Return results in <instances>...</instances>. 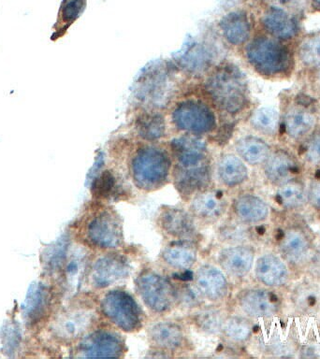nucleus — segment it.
Listing matches in <instances>:
<instances>
[{
    "label": "nucleus",
    "instance_id": "35",
    "mask_svg": "<svg viewBox=\"0 0 320 359\" xmlns=\"http://www.w3.org/2000/svg\"><path fill=\"white\" fill-rule=\"evenodd\" d=\"M213 55L210 50L202 45H196L185 55L182 64L189 72H199L209 67Z\"/></svg>",
    "mask_w": 320,
    "mask_h": 359
},
{
    "label": "nucleus",
    "instance_id": "42",
    "mask_svg": "<svg viewBox=\"0 0 320 359\" xmlns=\"http://www.w3.org/2000/svg\"><path fill=\"white\" fill-rule=\"evenodd\" d=\"M308 202L316 209L320 210V177L311 182L308 191Z\"/></svg>",
    "mask_w": 320,
    "mask_h": 359
},
{
    "label": "nucleus",
    "instance_id": "21",
    "mask_svg": "<svg viewBox=\"0 0 320 359\" xmlns=\"http://www.w3.org/2000/svg\"><path fill=\"white\" fill-rule=\"evenodd\" d=\"M191 210L202 220L213 221L226 212L227 202L223 195L215 191H204L196 194L191 202Z\"/></svg>",
    "mask_w": 320,
    "mask_h": 359
},
{
    "label": "nucleus",
    "instance_id": "23",
    "mask_svg": "<svg viewBox=\"0 0 320 359\" xmlns=\"http://www.w3.org/2000/svg\"><path fill=\"white\" fill-rule=\"evenodd\" d=\"M220 27L224 38L232 45L246 43L251 35L248 16L243 11H233L227 14L222 19Z\"/></svg>",
    "mask_w": 320,
    "mask_h": 359
},
{
    "label": "nucleus",
    "instance_id": "19",
    "mask_svg": "<svg viewBox=\"0 0 320 359\" xmlns=\"http://www.w3.org/2000/svg\"><path fill=\"white\" fill-rule=\"evenodd\" d=\"M148 339L156 349L175 351L184 344L185 334L176 323L159 322L149 328Z\"/></svg>",
    "mask_w": 320,
    "mask_h": 359
},
{
    "label": "nucleus",
    "instance_id": "38",
    "mask_svg": "<svg viewBox=\"0 0 320 359\" xmlns=\"http://www.w3.org/2000/svg\"><path fill=\"white\" fill-rule=\"evenodd\" d=\"M92 193L98 198H106L114 192L116 187L115 176L112 171L105 170L100 174L92 185Z\"/></svg>",
    "mask_w": 320,
    "mask_h": 359
},
{
    "label": "nucleus",
    "instance_id": "41",
    "mask_svg": "<svg viewBox=\"0 0 320 359\" xmlns=\"http://www.w3.org/2000/svg\"><path fill=\"white\" fill-rule=\"evenodd\" d=\"M305 156L310 164H320V130L314 132L309 137L305 148Z\"/></svg>",
    "mask_w": 320,
    "mask_h": 359
},
{
    "label": "nucleus",
    "instance_id": "25",
    "mask_svg": "<svg viewBox=\"0 0 320 359\" xmlns=\"http://www.w3.org/2000/svg\"><path fill=\"white\" fill-rule=\"evenodd\" d=\"M239 156L252 165L264 164L272 153L268 143L260 137L247 136L236 143Z\"/></svg>",
    "mask_w": 320,
    "mask_h": 359
},
{
    "label": "nucleus",
    "instance_id": "6",
    "mask_svg": "<svg viewBox=\"0 0 320 359\" xmlns=\"http://www.w3.org/2000/svg\"><path fill=\"white\" fill-rule=\"evenodd\" d=\"M97 316L86 306H72L65 309L53 319L51 331L59 341L73 342L86 336L94 325Z\"/></svg>",
    "mask_w": 320,
    "mask_h": 359
},
{
    "label": "nucleus",
    "instance_id": "16",
    "mask_svg": "<svg viewBox=\"0 0 320 359\" xmlns=\"http://www.w3.org/2000/svg\"><path fill=\"white\" fill-rule=\"evenodd\" d=\"M171 151L182 167L201 165L207 162V147L204 140L195 137H180L171 142Z\"/></svg>",
    "mask_w": 320,
    "mask_h": 359
},
{
    "label": "nucleus",
    "instance_id": "39",
    "mask_svg": "<svg viewBox=\"0 0 320 359\" xmlns=\"http://www.w3.org/2000/svg\"><path fill=\"white\" fill-rule=\"evenodd\" d=\"M86 0H66L61 8V21L64 24H72L83 13Z\"/></svg>",
    "mask_w": 320,
    "mask_h": 359
},
{
    "label": "nucleus",
    "instance_id": "26",
    "mask_svg": "<svg viewBox=\"0 0 320 359\" xmlns=\"http://www.w3.org/2000/svg\"><path fill=\"white\" fill-rule=\"evenodd\" d=\"M218 173L222 184L229 187L243 184L248 177L246 165L233 154H226L219 160Z\"/></svg>",
    "mask_w": 320,
    "mask_h": 359
},
{
    "label": "nucleus",
    "instance_id": "10",
    "mask_svg": "<svg viewBox=\"0 0 320 359\" xmlns=\"http://www.w3.org/2000/svg\"><path fill=\"white\" fill-rule=\"evenodd\" d=\"M131 265L128 259L120 255H103L95 260L91 269L92 285L97 288H106L129 274Z\"/></svg>",
    "mask_w": 320,
    "mask_h": 359
},
{
    "label": "nucleus",
    "instance_id": "11",
    "mask_svg": "<svg viewBox=\"0 0 320 359\" xmlns=\"http://www.w3.org/2000/svg\"><path fill=\"white\" fill-rule=\"evenodd\" d=\"M159 224L163 232L177 241H188L196 237L195 221L189 213L180 208L163 209L159 216Z\"/></svg>",
    "mask_w": 320,
    "mask_h": 359
},
{
    "label": "nucleus",
    "instance_id": "4",
    "mask_svg": "<svg viewBox=\"0 0 320 359\" xmlns=\"http://www.w3.org/2000/svg\"><path fill=\"white\" fill-rule=\"evenodd\" d=\"M103 316L115 327L126 332L139 330L142 311L131 294L122 289L108 292L100 302Z\"/></svg>",
    "mask_w": 320,
    "mask_h": 359
},
{
    "label": "nucleus",
    "instance_id": "33",
    "mask_svg": "<svg viewBox=\"0 0 320 359\" xmlns=\"http://www.w3.org/2000/svg\"><path fill=\"white\" fill-rule=\"evenodd\" d=\"M88 255L84 250L74 252L66 266V279L70 287L77 288L87 269Z\"/></svg>",
    "mask_w": 320,
    "mask_h": 359
},
{
    "label": "nucleus",
    "instance_id": "36",
    "mask_svg": "<svg viewBox=\"0 0 320 359\" xmlns=\"http://www.w3.org/2000/svg\"><path fill=\"white\" fill-rule=\"evenodd\" d=\"M223 331L225 335L233 341L244 342L251 336L252 325L246 319L232 317L225 322Z\"/></svg>",
    "mask_w": 320,
    "mask_h": 359
},
{
    "label": "nucleus",
    "instance_id": "40",
    "mask_svg": "<svg viewBox=\"0 0 320 359\" xmlns=\"http://www.w3.org/2000/svg\"><path fill=\"white\" fill-rule=\"evenodd\" d=\"M218 233L221 241L229 243H241L246 238V230L237 224H225L219 229Z\"/></svg>",
    "mask_w": 320,
    "mask_h": 359
},
{
    "label": "nucleus",
    "instance_id": "32",
    "mask_svg": "<svg viewBox=\"0 0 320 359\" xmlns=\"http://www.w3.org/2000/svg\"><path fill=\"white\" fill-rule=\"evenodd\" d=\"M300 63L307 69L320 67V33L311 34L302 39L298 49Z\"/></svg>",
    "mask_w": 320,
    "mask_h": 359
},
{
    "label": "nucleus",
    "instance_id": "9",
    "mask_svg": "<svg viewBox=\"0 0 320 359\" xmlns=\"http://www.w3.org/2000/svg\"><path fill=\"white\" fill-rule=\"evenodd\" d=\"M124 349L125 344L118 334L97 330L84 337L78 345L77 353L81 358H119Z\"/></svg>",
    "mask_w": 320,
    "mask_h": 359
},
{
    "label": "nucleus",
    "instance_id": "13",
    "mask_svg": "<svg viewBox=\"0 0 320 359\" xmlns=\"http://www.w3.org/2000/svg\"><path fill=\"white\" fill-rule=\"evenodd\" d=\"M261 22L269 36L282 41L296 38L300 31L297 19L283 8L275 6L267 8Z\"/></svg>",
    "mask_w": 320,
    "mask_h": 359
},
{
    "label": "nucleus",
    "instance_id": "12",
    "mask_svg": "<svg viewBox=\"0 0 320 359\" xmlns=\"http://www.w3.org/2000/svg\"><path fill=\"white\" fill-rule=\"evenodd\" d=\"M317 121L319 117L310 107L292 104L284 114V129L289 139L299 140L313 133Z\"/></svg>",
    "mask_w": 320,
    "mask_h": 359
},
{
    "label": "nucleus",
    "instance_id": "2",
    "mask_svg": "<svg viewBox=\"0 0 320 359\" xmlns=\"http://www.w3.org/2000/svg\"><path fill=\"white\" fill-rule=\"evenodd\" d=\"M247 61L260 74L282 77L293 67V55L282 41L260 36L252 39L246 48Z\"/></svg>",
    "mask_w": 320,
    "mask_h": 359
},
{
    "label": "nucleus",
    "instance_id": "7",
    "mask_svg": "<svg viewBox=\"0 0 320 359\" xmlns=\"http://www.w3.org/2000/svg\"><path fill=\"white\" fill-rule=\"evenodd\" d=\"M86 238L91 245L98 248H118L123 243L122 224L114 212L100 210L87 222Z\"/></svg>",
    "mask_w": 320,
    "mask_h": 359
},
{
    "label": "nucleus",
    "instance_id": "15",
    "mask_svg": "<svg viewBox=\"0 0 320 359\" xmlns=\"http://www.w3.org/2000/svg\"><path fill=\"white\" fill-rule=\"evenodd\" d=\"M196 285L202 296L218 302L224 299L229 293V283L221 271L215 266H201L196 274Z\"/></svg>",
    "mask_w": 320,
    "mask_h": 359
},
{
    "label": "nucleus",
    "instance_id": "30",
    "mask_svg": "<svg viewBox=\"0 0 320 359\" xmlns=\"http://www.w3.org/2000/svg\"><path fill=\"white\" fill-rule=\"evenodd\" d=\"M250 122L255 130L272 136L279 128L280 114L274 107H261L253 112Z\"/></svg>",
    "mask_w": 320,
    "mask_h": 359
},
{
    "label": "nucleus",
    "instance_id": "34",
    "mask_svg": "<svg viewBox=\"0 0 320 359\" xmlns=\"http://www.w3.org/2000/svg\"><path fill=\"white\" fill-rule=\"evenodd\" d=\"M194 323L196 327L210 334H218L223 331L226 320L223 313L215 309H206L199 311L194 316Z\"/></svg>",
    "mask_w": 320,
    "mask_h": 359
},
{
    "label": "nucleus",
    "instance_id": "1",
    "mask_svg": "<svg viewBox=\"0 0 320 359\" xmlns=\"http://www.w3.org/2000/svg\"><path fill=\"white\" fill-rule=\"evenodd\" d=\"M205 91L218 108L229 114L243 111L248 102L246 77L235 65L218 67L207 79Z\"/></svg>",
    "mask_w": 320,
    "mask_h": 359
},
{
    "label": "nucleus",
    "instance_id": "3",
    "mask_svg": "<svg viewBox=\"0 0 320 359\" xmlns=\"http://www.w3.org/2000/svg\"><path fill=\"white\" fill-rule=\"evenodd\" d=\"M171 159L167 151L156 146H145L131 162L132 177L140 189H157L167 182Z\"/></svg>",
    "mask_w": 320,
    "mask_h": 359
},
{
    "label": "nucleus",
    "instance_id": "5",
    "mask_svg": "<svg viewBox=\"0 0 320 359\" xmlns=\"http://www.w3.org/2000/svg\"><path fill=\"white\" fill-rule=\"evenodd\" d=\"M136 285L140 299L154 313H168L175 305V287L161 274L154 271H143L138 277Z\"/></svg>",
    "mask_w": 320,
    "mask_h": 359
},
{
    "label": "nucleus",
    "instance_id": "8",
    "mask_svg": "<svg viewBox=\"0 0 320 359\" xmlns=\"http://www.w3.org/2000/svg\"><path fill=\"white\" fill-rule=\"evenodd\" d=\"M173 122L176 128L194 134L209 133L215 128L212 109L198 100H187L173 109Z\"/></svg>",
    "mask_w": 320,
    "mask_h": 359
},
{
    "label": "nucleus",
    "instance_id": "18",
    "mask_svg": "<svg viewBox=\"0 0 320 359\" xmlns=\"http://www.w3.org/2000/svg\"><path fill=\"white\" fill-rule=\"evenodd\" d=\"M255 252L247 246H233L224 249L218 257L222 269L230 275L243 277L252 269Z\"/></svg>",
    "mask_w": 320,
    "mask_h": 359
},
{
    "label": "nucleus",
    "instance_id": "37",
    "mask_svg": "<svg viewBox=\"0 0 320 359\" xmlns=\"http://www.w3.org/2000/svg\"><path fill=\"white\" fill-rule=\"evenodd\" d=\"M175 292L177 302L185 308L199 307L204 297L196 285L190 283H182V285L175 289Z\"/></svg>",
    "mask_w": 320,
    "mask_h": 359
},
{
    "label": "nucleus",
    "instance_id": "27",
    "mask_svg": "<svg viewBox=\"0 0 320 359\" xmlns=\"http://www.w3.org/2000/svg\"><path fill=\"white\" fill-rule=\"evenodd\" d=\"M162 259L168 266L176 269H190L196 260V250L187 241L171 244L163 250Z\"/></svg>",
    "mask_w": 320,
    "mask_h": 359
},
{
    "label": "nucleus",
    "instance_id": "43",
    "mask_svg": "<svg viewBox=\"0 0 320 359\" xmlns=\"http://www.w3.org/2000/svg\"><path fill=\"white\" fill-rule=\"evenodd\" d=\"M312 8L320 13V0H311Z\"/></svg>",
    "mask_w": 320,
    "mask_h": 359
},
{
    "label": "nucleus",
    "instance_id": "31",
    "mask_svg": "<svg viewBox=\"0 0 320 359\" xmlns=\"http://www.w3.org/2000/svg\"><path fill=\"white\" fill-rule=\"evenodd\" d=\"M138 134L146 140H156L165 135V120L161 114H145L137 119Z\"/></svg>",
    "mask_w": 320,
    "mask_h": 359
},
{
    "label": "nucleus",
    "instance_id": "17",
    "mask_svg": "<svg viewBox=\"0 0 320 359\" xmlns=\"http://www.w3.org/2000/svg\"><path fill=\"white\" fill-rule=\"evenodd\" d=\"M264 164L267 179L278 187L291 181L299 172L294 157L284 150L272 151Z\"/></svg>",
    "mask_w": 320,
    "mask_h": 359
},
{
    "label": "nucleus",
    "instance_id": "22",
    "mask_svg": "<svg viewBox=\"0 0 320 359\" xmlns=\"http://www.w3.org/2000/svg\"><path fill=\"white\" fill-rule=\"evenodd\" d=\"M255 271L258 280L271 287L283 285L288 279L285 263L274 255H265L258 258Z\"/></svg>",
    "mask_w": 320,
    "mask_h": 359
},
{
    "label": "nucleus",
    "instance_id": "24",
    "mask_svg": "<svg viewBox=\"0 0 320 359\" xmlns=\"http://www.w3.org/2000/svg\"><path fill=\"white\" fill-rule=\"evenodd\" d=\"M235 215L244 223L255 224L265 220L268 217V205L253 195H244L236 199L233 205Z\"/></svg>",
    "mask_w": 320,
    "mask_h": 359
},
{
    "label": "nucleus",
    "instance_id": "29",
    "mask_svg": "<svg viewBox=\"0 0 320 359\" xmlns=\"http://www.w3.org/2000/svg\"><path fill=\"white\" fill-rule=\"evenodd\" d=\"M277 199L280 204L288 209H298L307 203L308 192L302 182L292 179L279 185Z\"/></svg>",
    "mask_w": 320,
    "mask_h": 359
},
{
    "label": "nucleus",
    "instance_id": "14",
    "mask_svg": "<svg viewBox=\"0 0 320 359\" xmlns=\"http://www.w3.org/2000/svg\"><path fill=\"white\" fill-rule=\"evenodd\" d=\"M174 184L182 196H191L209 184L211 170L209 163L182 167L176 165L173 172Z\"/></svg>",
    "mask_w": 320,
    "mask_h": 359
},
{
    "label": "nucleus",
    "instance_id": "28",
    "mask_svg": "<svg viewBox=\"0 0 320 359\" xmlns=\"http://www.w3.org/2000/svg\"><path fill=\"white\" fill-rule=\"evenodd\" d=\"M309 241L305 233L300 230L291 229L286 232L281 243V251L284 257L291 262L302 261L307 255Z\"/></svg>",
    "mask_w": 320,
    "mask_h": 359
},
{
    "label": "nucleus",
    "instance_id": "20",
    "mask_svg": "<svg viewBox=\"0 0 320 359\" xmlns=\"http://www.w3.org/2000/svg\"><path fill=\"white\" fill-rule=\"evenodd\" d=\"M277 297L263 289L244 292L239 299L241 310L252 317H269L276 311Z\"/></svg>",
    "mask_w": 320,
    "mask_h": 359
},
{
    "label": "nucleus",
    "instance_id": "44",
    "mask_svg": "<svg viewBox=\"0 0 320 359\" xmlns=\"http://www.w3.org/2000/svg\"><path fill=\"white\" fill-rule=\"evenodd\" d=\"M316 72H317L316 80H317V83H319V86H320V67H319V69H316Z\"/></svg>",
    "mask_w": 320,
    "mask_h": 359
}]
</instances>
